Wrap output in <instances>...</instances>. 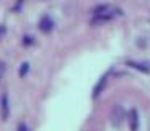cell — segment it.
I'll return each mask as SVG.
<instances>
[{
	"instance_id": "cell-1",
	"label": "cell",
	"mask_w": 150,
	"mask_h": 131,
	"mask_svg": "<svg viewBox=\"0 0 150 131\" xmlns=\"http://www.w3.org/2000/svg\"><path fill=\"white\" fill-rule=\"evenodd\" d=\"M122 15V10H121L119 7H116V5H100V7H96L93 11H91V20L90 21L93 23V25H103V23H108L111 21V20L117 18V16Z\"/></svg>"
},
{
	"instance_id": "cell-2",
	"label": "cell",
	"mask_w": 150,
	"mask_h": 131,
	"mask_svg": "<svg viewBox=\"0 0 150 131\" xmlns=\"http://www.w3.org/2000/svg\"><path fill=\"white\" fill-rule=\"evenodd\" d=\"M8 113H10V105H8V95L4 94L0 97V115H2V120H7Z\"/></svg>"
},
{
	"instance_id": "cell-3",
	"label": "cell",
	"mask_w": 150,
	"mask_h": 131,
	"mask_svg": "<svg viewBox=\"0 0 150 131\" xmlns=\"http://www.w3.org/2000/svg\"><path fill=\"white\" fill-rule=\"evenodd\" d=\"M111 118H112V123L114 125H117V126L121 125V121H122V118H124V110H122L121 105H116V107L112 108Z\"/></svg>"
},
{
	"instance_id": "cell-4",
	"label": "cell",
	"mask_w": 150,
	"mask_h": 131,
	"mask_svg": "<svg viewBox=\"0 0 150 131\" xmlns=\"http://www.w3.org/2000/svg\"><path fill=\"white\" fill-rule=\"evenodd\" d=\"M52 26H54V23L49 16H42L41 21H39V28H41V31H44V33H49V31L52 30Z\"/></svg>"
},
{
	"instance_id": "cell-5",
	"label": "cell",
	"mask_w": 150,
	"mask_h": 131,
	"mask_svg": "<svg viewBox=\"0 0 150 131\" xmlns=\"http://www.w3.org/2000/svg\"><path fill=\"white\" fill-rule=\"evenodd\" d=\"M127 66H132V67L139 69V71H144V72H149L150 67L147 62H134V61H127Z\"/></svg>"
},
{
	"instance_id": "cell-6",
	"label": "cell",
	"mask_w": 150,
	"mask_h": 131,
	"mask_svg": "<svg viewBox=\"0 0 150 131\" xmlns=\"http://www.w3.org/2000/svg\"><path fill=\"white\" fill-rule=\"evenodd\" d=\"M131 121H132V131H137V112H131Z\"/></svg>"
},
{
	"instance_id": "cell-7",
	"label": "cell",
	"mask_w": 150,
	"mask_h": 131,
	"mask_svg": "<svg viewBox=\"0 0 150 131\" xmlns=\"http://www.w3.org/2000/svg\"><path fill=\"white\" fill-rule=\"evenodd\" d=\"M28 71H30V64H28V62H23L21 67H20V75H21V77H25Z\"/></svg>"
},
{
	"instance_id": "cell-8",
	"label": "cell",
	"mask_w": 150,
	"mask_h": 131,
	"mask_svg": "<svg viewBox=\"0 0 150 131\" xmlns=\"http://www.w3.org/2000/svg\"><path fill=\"white\" fill-rule=\"evenodd\" d=\"M5 62L4 61H0V82H2V79H4V75H5Z\"/></svg>"
},
{
	"instance_id": "cell-9",
	"label": "cell",
	"mask_w": 150,
	"mask_h": 131,
	"mask_svg": "<svg viewBox=\"0 0 150 131\" xmlns=\"http://www.w3.org/2000/svg\"><path fill=\"white\" fill-rule=\"evenodd\" d=\"M5 31H7V28H5L4 25H0V39H2V36L5 34Z\"/></svg>"
},
{
	"instance_id": "cell-10",
	"label": "cell",
	"mask_w": 150,
	"mask_h": 131,
	"mask_svg": "<svg viewBox=\"0 0 150 131\" xmlns=\"http://www.w3.org/2000/svg\"><path fill=\"white\" fill-rule=\"evenodd\" d=\"M20 131H26V126H20Z\"/></svg>"
}]
</instances>
